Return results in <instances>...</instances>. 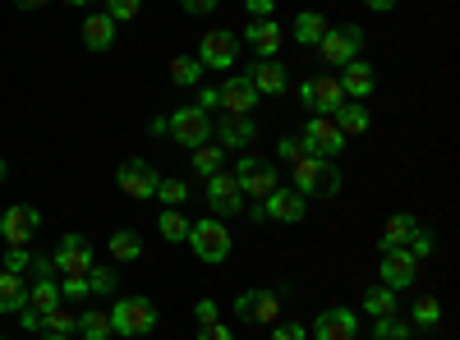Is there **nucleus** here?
Wrapping results in <instances>:
<instances>
[{
  "label": "nucleus",
  "instance_id": "obj_1",
  "mask_svg": "<svg viewBox=\"0 0 460 340\" xmlns=\"http://www.w3.org/2000/svg\"><path fill=\"white\" fill-rule=\"evenodd\" d=\"M106 318H111V331L125 336V340H138V336L157 331V304H152V299H143V294L115 299V309H111Z\"/></svg>",
  "mask_w": 460,
  "mask_h": 340
},
{
  "label": "nucleus",
  "instance_id": "obj_2",
  "mask_svg": "<svg viewBox=\"0 0 460 340\" xmlns=\"http://www.w3.org/2000/svg\"><path fill=\"white\" fill-rule=\"evenodd\" d=\"M290 188H299L304 198H314V194L332 198V194H341V170L327 157H299L290 166Z\"/></svg>",
  "mask_w": 460,
  "mask_h": 340
},
{
  "label": "nucleus",
  "instance_id": "obj_3",
  "mask_svg": "<svg viewBox=\"0 0 460 340\" xmlns=\"http://www.w3.org/2000/svg\"><path fill=\"white\" fill-rule=\"evenodd\" d=\"M189 248H194V257L199 262H226L230 257V248H235V240H230V231H226V221L221 216H203V221H189V240H184Z\"/></svg>",
  "mask_w": 460,
  "mask_h": 340
},
{
  "label": "nucleus",
  "instance_id": "obj_4",
  "mask_svg": "<svg viewBox=\"0 0 460 340\" xmlns=\"http://www.w3.org/2000/svg\"><path fill=\"white\" fill-rule=\"evenodd\" d=\"M166 138H175V147H203L212 143V116L199 106H175L171 116H166Z\"/></svg>",
  "mask_w": 460,
  "mask_h": 340
},
{
  "label": "nucleus",
  "instance_id": "obj_5",
  "mask_svg": "<svg viewBox=\"0 0 460 340\" xmlns=\"http://www.w3.org/2000/svg\"><path fill=\"white\" fill-rule=\"evenodd\" d=\"M253 221H286V225H299L309 216V198L299 194V188H272V194L262 198V207H244Z\"/></svg>",
  "mask_w": 460,
  "mask_h": 340
},
{
  "label": "nucleus",
  "instance_id": "obj_6",
  "mask_svg": "<svg viewBox=\"0 0 460 340\" xmlns=\"http://www.w3.org/2000/svg\"><path fill=\"white\" fill-rule=\"evenodd\" d=\"M240 179V188H244V198L249 203H262L272 188H281V170L272 166V161H262V157H240V166L230 170Z\"/></svg>",
  "mask_w": 460,
  "mask_h": 340
},
{
  "label": "nucleus",
  "instance_id": "obj_7",
  "mask_svg": "<svg viewBox=\"0 0 460 340\" xmlns=\"http://www.w3.org/2000/svg\"><path fill=\"white\" fill-rule=\"evenodd\" d=\"M318 51H323V60L327 65H350V60H359V51H364V28L359 23H336V28H327L323 32V42H318Z\"/></svg>",
  "mask_w": 460,
  "mask_h": 340
},
{
  "label": "nucleus",
  "instance_id": "obj_8",
  "mask_svg": "<svg viewBox=\"0 0 460 340\" xmlns=\"http://www.w3.org/2000/svg\"><path fill=\"white\" fill-rule=\"evenodd\" d=\"M299 143H304V153H309V157H327V161H336V157L345 153V143H350V138L336 129L332 116H314L309 125H304Z\"/></svg>",
  "mask_w": 460,
  "mask_h": 340
},
{
  "label": "nucleus",
  "instance_id": "obj_9",
  "mask_svg": "<svg viewBox=\"0 0 460 340\" xmlns=\"http://www.w3.org/2000/svg\"><path fill=\"white\" fill-rule=\"evenodd\" d=\"M208 207H212V216H240L244 207H249V198H244V188H240V179L230 175V170H217L212 179H208Z\"/></svg>",
  "mask_w": 460,
  "mask_h": 340
},
{
  "label": "nucleus",
  "instance_id": "obj_10",
  "mask_svg": "<svg viewBox=\"0 0 460 340\" xmlns=\"http://www.w3.org/2000/svg\"><path fill=\"white\" fill-rule=\"evenodd\" d=\"M235 313L244 322L277 327L281 322V290H244V294H235Z\"/></svg>",
  "mask_w": 460,
  "mask_h": 340
},
{
  "label": "nucleus",
  "instance_id": "obj_11",
  "mask_svg": "<svg viewBox=\"0 0 460 340\" xmlns=\"http://www.w3.org/2000/svg\"><path fill=\"white\" fill-rule=\"evenodd\" d=\"M37 231H42V212L28 207V203L5 207V216H0V235H5V244H10V248H28Z\"/></svg>",
  "mask_w": 460,
  "mask_h": 340
},
{
  "label": "nucleus",
  "instance_id": "obj_12",
  "mask_svg": "<svg viewBox=\"0 0 460 340\" xmlns=\"http://www.w3.org/2000/svg\"><path fill=\"white\" fill-rule=\"evenodd\" d=\"M240 47H244V42H240L235 32L217 28V32H208L203 42H199V56H194V60H199L203 69H230V65L240 60Z\"/></svg>",
  "mask_w": 460,
  "mask_h": 340
},
{
  "label": "nucleus",
  "instance_id": "obj_13",
  "mask_svg": "<svg viewBox=\"0 0 460 340\" xmlns=\"http://www.w3.org/2000/svg\"><path fill=\"white\" fill-rule=\"evenodd\" d=\"M51 262H56L60 276H88V272H93V244H88L84 235H65V240L56 244Z\"/></svg>",
  "mask_w": 460,
  "mask_h": 340
},
{
  "label": "nucleus",
  "instance_id": "obj_14",
  "mask_svg": "<svg viewBox=\"0 0 460 340\" xmlns=\"http://www.w3.org/2000/svg\"><path fill=\"white\" fill-rule=\"evenodd\" d=\"M217 110H230V116H253V106H258V88L249 74H230V79L217 88Z\"/></svg>",
  "mask_w": 460,
  "mask_h": 340
},
{
  "label": "nucleus",
  "instance_id": "obj_15",
  "mask_svg": "<svg viewBox=\"0 0 460 340\" xmlns=\"http://www.w3.org/2000/svg\"><path fill=\"white\" fill-rule=\"evenodd\" d=\"M299 101L314 110V116H336V106L345 101L341 83L332 79V74H323V79H304L299 83Z\"/></svg>",
  "mask_w": 460,
  "mask_h": 340
},
{
  "label": "nucleus",
  "instance_id": "obj_16",
  "mask_svg": "<svg viewBox=\"0 0 460 340\" xmlns=\"http://www.w3.org/2000/svg\"><path fill=\"white\" fill-rule=\"evenodd\" d=\"M157 179H162V175L152 170L147 161H138V157H134V161H120V170H115V184H120V194H125V198H138V203L157 194Z\"/></svg>",
  "mask_w": 460,
  "mask_h": 340
},
{
  "label": "nucleus",
  "instance_id": "obj_17",
  "mask_svg": "<svg viewBox=\"0 0 460 340\" xmlns=\"http://www.w3.org/2000/svg\"><path fill=\"white\" fill-rule=\"evenodd\" d=\"M377 281L387 285V290H410V285L419 281V257H410L405 248H392V253H382Z\"/></svg>",
  "mask_w": 460,
  "mask_h": 340
},
{
  "label": "nucleus",
  "instance_id": "obj_18",
  "mask_svg": "<svg viewBox=\"0 0 460 340\" xmlns=\"http://www.w3.org/2000/svg\"><path fill=\"white\" fill-rule=\"evenodd\" d=\"M355 336H359V313L355 309H327L309 327V340H355Z\"/></svg>",
  "mask_w": 460,
  "mask_h": 340
},
{
  "label": "nucleus",
  "instance_id": "obj_19",
  "mask_svg": "<svg viewBox=\"0 0 460 340\" xmlns=\"http://www.w3.org/2000/svg\"><path fill=\"white\" fill-rule=\"evenodd\" d=\"M240 42H249V51H258V60H277V51H281V42H286V28L272 23V19H253V23L244 28Z\"/></svg>",
  "mask_w": 460,
  "mask_h": 340
},
{
  "label": "nucleus",
  "instance_id": "obj_20",
  "mask_svg": "<svg viewBox=\"0 0 460 340\" xmlns=\"http://www.w3.org/2000/svg\"><path fill=\"white\" fill-rule=\"evenodd\" d=\"M212 134L221 147H249L253 134H258V120L253 116H230V110H221V116L212 120Z\"/></svg>",
  "mask_w": 460,
  "mask_h": 340
},
{
  "label": "nucleus",
  "instance_id": "obj_21",
  "mask_svg": "<svg viewBox=\"0 0 460 340\" xmlns=\"http://www.w3.org/2000/svg\"><path fill=\"white\" fill-rule=\"evenodd\" d=\"M341 92H345V101H359V97H368L373 92V83H377V74L364 65V60H350V65H341Z\"/></svg>",
  "mask_w": 460,
  "mask_h": 340
},
{
  "label": "nucleus",
  "instance_id": "obj_22",
  "mask_svg": "<svg viewBox=\"0 0 460 340\" xmlns=\"http://www.w3.org/2000/svg\"><path fill=\"white\" fill-rule=\"evenodd\" d=\"M249 79H253L258 97H281V92H286V65H281V60H258V65L249 69Z\"/></svg>",
  "mask_w": 460,
  "mask_h": 340
},
{
  "label": "nucleus",
  "instance_id": "obj_23",
  "mask_svg": "<svg viewBox=\"0 0 460 340\" xmlns=\"http://www.w3.org/2000/svg\"><path fill=\"white\" fill-rule=\"evenodd\" d=\"M115 28L120 23H115L111 14H88L84 19V47L88 51H111L115 47Z\"/></svg>",
  "mask_w": 460,
  "mask_h": 340
},
{
  "label": "nucleus",
  "instance_id": "obj_24",
  "mask_svg": "<svg viewBox=\"0 0 460 340\" xmlns=\"http://www.w3.org/2000/svg\"><path fill=\"white\" fill-rule=\"evenodd\" d=\"M332 120H336V129H341L345 138H359V134H368V125H373V120H368V110H364L359 101H341Z\"/></svg>",
  "mask_w": 460,
  "mask_h": 340
},
{
  "label": "nucleus",
  "instance_id": "obj_25",
  "mask_svg": "<svg viewBox=\"0 0 460 340\" xmlns=\"http://www.w3.org/2000/svg\"><path fill=\"white\" fill-rule=\"evenodd\" d=\"M414 216L410 212H396V216H387V225H382V240H377V248L382 253H392V248H405V240H410V231H414Z\"/></svg>",
  "mask_w": 460,
  "mask_h": 340
},
{
  "label": "nucleus",
  "instance_id": "obj_26",
  "mask_svg": "<svg viewBox=\"0 0 460 340\" xmlns=\"http://www.w3.org/2000/svg\"><path fill=\"white\" fill-rule=\"evenodd\" d=\"M60 281H32L28 285V299H23V309H32V313H51V309H60Z\"/></svg>",
  "mask_w": 460,
  "mask_h": 340
},
{
  "label": "nucleus",
  "instance_id": "obj_27",
  "mask_svg": "<svg viewBox=\"0 0 460 340\" xmlns=\"http://www.w3.org/2000/svg\"><path fill=\"white\" fill-rule=\"evenodd\" d=\"M28 299V281L19 272H5L0 267V313H19Z\"/></svg>",
  "mask_w": 460,
  "mask_h": 340
},
{
  "label": "nucleus",
  "instance_id": "obj_28",
  "mask_svg": "<svg viewBox=\"0 0 460 340\" xmlns=\"http://www.w3.org/2000/svg\"><path fill=\"white\" fill-rule=\"evenodd\" d=\"M323 32H327V19H323L318 10H299V14H295V42H299V47H318Z\"/></svg>",
  "mask_w": 460,
  "mask_h": 340
},
{
  "label": "nucleus",
  "instance_id": "obj_29",
  "mask_svg": "<svg viewBox=\"0 0 460 340\" xmlns=\"http://www.w3.org/2000/svg\"><path fill=\"white\" fill-rule=\"evenodd\" d=\"M37 336H42V340H69V336H79V322H74L65 309H51V313H42Z\"/></svg>",
  "mask_w": 460,
  "mask_h": 340
},
{
  "label": "nucleus",
  "instance_id": "obj_30",
  "mask_svg": "<svg viewBox=\"0 0 460 340\" xmlns=\"http://www.w3.org/2000/svg\"><path fill=\"white\" fill-rule=\"evenodd\" d=\"M442 322V304L433 294H419L414 304H410V327H424V331H433Z\"/></svg>",
  "mask_w": 460,
  "mask_h": 340
},
{
  "label": "nucleus",
  "instance_id": "obj_31",
  "mask_svg": "<svg viewBox=\"0 0 460 340\" xmlns=\"http://www.w3.org/2000/svg\"><path fill=\"white\" fill-rule=\"evenodd\" d=\"M194 170H199L203 179H212L217 170H226V147H221V143H203V147H194Z\"/></svg>",
  "mask_w": 460,
  "mask_h": 340
},
{
  "label": "nucleus",
  "instance_id": "obj_32",
  "mask_svg": "<svg viewBox=\"0 0 460 340\" xmlns=\"http://www.w3.org/2000/svg\"><path fill=\"white\" fill-rule=\"evenodd\" d=\"M171 83L175 88H199L203 83V65L194 56H175L171 60Z\"/></svg>",
  "mask_w": 460,
  "mask_h": 340
},
{
  "label": "nucleus",
  "instance_id": "obj_33",
  "mask_svg": "<svg viewBox=\"0 0 460 340\" xmlns=\"http://www.w3.org/2000/svg\"><path fill=\"white\" fill-rule=\"evenodd\" d=\"M364 313H368V318H392V313H396V290L373 285V290L364 294Z\"/></svg>",
  "mask_w": 460,
  "mask_h": 340
},
{
  "label": "nucleus",
  "instance_id": "obj_34",
  "mask_svg": "<svg viewBox=\"0 0 460 340\" xmlns=\"http://www.w3.org/2000/svg\"><path fill=\"white\" fill-rule=\"evenodd\" d=\"M106 248H111V257H120V262H134V257L143 253V235H138V231H115Z\"/></svg>",
  "mask_w": 460,
  "mask_h": 340
},
{
  "label": "nucleus",
  "instance_id": "obj_35",
  "mask_svg": "<svg viewBox=\"0 0 460 340\" xmlns=\"http://www.w3.org/2000/svg\"><path fill=\"white\" fill-rule=\"evenodd\" d=\"M157 231H162V240H171V244H184V240H189V221L180 216V207H166V212L157 216Z\"/></svg>",
  "mask_w": 460,
  "mask_h": 340
},
{
  "label": "nucleus",
  "instance_id": "obj_36",
  "mask_svg": "<svg viewBox=\"0 0 460 340\" xmlns=\"http://www.w3.org/2000/svg\"><path fill=\"white\" fill-rule=\"evenodd\" d=\"M410 322L401 318V313H392V318H373V340H410Z\"/></svg>",
  "mask_w": 460,
  "mask_h": 340
},
{
  "label": "nucleus",
  "instance_id": "obj_37",
  "mask_svg": "<svg viewBox=\"0 0 460 340\" xmlns=\"http://www.w3.org/2000/svg\"><path fill=\"white\" fill-rule=\"evenodd\" d=\"M74 322H79V336H84V340H111V336H115L106 313H79Z\"/></svg>",
  "mask_w": 460,
  "mask_h": 340
},
{
  "label": "nucleus",
  "instance_id": "obj_38",
  "mask_svg": "<svg viewBox=\"0 0 460 340\" xmlns=\"http://www.w3.org/2000/svg\"><path fill=\"white\" fill-rule=\"evenodd\" d=\"M433 248H438V235L429 231V225H414L410 240H405V253L410 257H433Z\"/></svg>",
  "mask_w": 460,
  "mask_h": 340
},
{
  "label": "nucleus",
  "instance_id": "obj_39",
  "mask_svg": "<svg viewBox=\"0 0 460 340\" xmlns=\"http://www.w3.org/2000/svg\"><path fill=\"white\" fill-rule=\"evenodd\" d=\"M120 290V276H115L111 267H97L93 262V272H88V294H115Z\"/></svg>",
  "mask_w": 460,
  "mask_h": 340
},
{
  "label": "nucleus",
  "instance_id": "obj_40",
  "mask_svg": "<svg viewBox=\"0 0 460 340\" xmlns=\"http://www.w3.org/2000/svg\"><path fill=\"white\" fill-rule=\"evenodd\" d=\"M152 198H162L166 207H180L189 198V184L184 179H157V194H152Z\"/></svg>",
  "mask_w": 460,
  "mask_h": 340
},
{
  "label": "nucleus",
  "instance_id": "obj_41",
  "mask_svg": "<svg viewBox=\"0 0 460 340\" xmlns=\"http://www.w3.org/2000/svg\"><path fill=\"white\" fill-rule=\"evenodd\" d=\"M138 10H143L138 0H106V10H102V14H111L115 23H134V19H138Z\"/></svg>",
  "mask_w": 460,
  "mask_h": 340
},
{
  "label": "nucleus",
  "instance_id": "obj_42",
  "mask_svg": "<svg viewBox=\"0 0 460 340\" xmlns=\"http://www.w3.org/2000/svg\"><path fill=\"white\" fill-rule=\"evenodd\" d=\"M28 262H32V248H10L5 257H0V267H5V272H28Z\"/></svg>",
  "mask_w": 460,
  "mask_h": 340
},
{
  "label": "nucleus",
  "instance_id": "obj_43",
  "mask_svg": "<svg viewBox=\"0 0 460 340\" xmlns=\"http://www.w3.org/2000/svg\"><path fill=\"white\" fill-rule=\"evenodd\" d=\"M277 157H281L286 166H295L299 157H309V153H304V143H299V138H281V143H277Z\"/></svg>",
  "mask_w": 460,
  "mask_h": 340
},
{
  "label": "nucleus",
  "instance_id": "obj_44",
  "mask_svg": "<svg viewBox=\"0 0 460 340\" xmlns=\"http://www.w3.org/2000/svg\"><path fill=\"white\" fill-rule=\"evenodd\" d=\"M272 340H309V327H299V322H277V327H272Z\"/></svg>",
  "mask_w": 460,
  "mask_h": 340
},
{
  "label": "nucleus",
  "instance_id": "obj_45",
  "mask_svg": "<svg viewBox=\"0 0 460 340\" xmlns=\"http://www.w3.org/2000/svg\"><path fill=\"white\" fill-rule=\"evenodd\" d=\"M28 272H32L37 281H60V272H56V262H51V257H32V262H28Z\"/></svg>",
  "mask_w": 460,
  "mask_h": 340
},
{
  "label": "nucleus",
  "instance_id": "obj_46",
  "mask_svg": "<svg viewBox=\"0 0 460 340\" xmlns=\"http://www.w3.org/2000/svg\"><path fill=\"white\" fill-rule=\"evenodd\" d=\"M60 294L65 299H84L88 294V276H60Z\"/></svg>",
  "mask_w": 460,
  "mask_h": 340
},
{
  "label": "nucleus",
  "instance_id": "obj_47",
  "mask_svg": "<svg viewBox=\"0 0 460 340\" xmlns=\"http://www.w3.org/2000/svg\"><path fill=\"white\" fill-rule=\"evenodd\" d=\"M194 340H235V331H230L226 322H208V327H199Z\"/></svg>",
  "mask_w": 460,
  "mask_h": 340
},
{
  "label": "nucleus",
  "instance_id": "obj_48",
  "mask_svg": "<svg viewBox=\"0 0 460 340\" xmlns=\"http://www.w3.org/2000/svg\"><path fill=\"white\" fill-rule=\"evenodd\" d=\"M194 313H199V327H208V322H217V318H221L217 299H199V309H194Z\"/></svg>",
  "mask_w": 460,
  "mask_h": 340
},
{
  "label": "nucleus",
  "instance_id": "obj_49",
  "mask_svg": "<svg viewBox=\"0 0 460 340\" xmlns=\"http://www.w3.org/2000/svg\"><path fill=\"white\" fill-rule=\"evenodd\" d=\"M217 5H221V0H180V10H184V14H212Z\"/></svg>",
  "mask_w": 460,
  "mask_h": 340
},
{
  "label": "nucleus",
  "instance_id": "obj_50",
  "mask_svg": "<svg viewBox=\"0 0 460 340\" xmlns=\"http://www.w3.org/2000/svg\"><path fill=\"white\" fill-rule=\"evenodd\" d=\"M244 5H249V14H253V19H272L277 0H244Z\"/></svg>",
  "mask_w": 460,
  "mask_h": 340
},
{
  "label": "nucleus",
  "instance_id": "obj_51",
  "mask_svg": "<svg viewBox=\"0 0 460 340\" xmlns=\"http://www.w3.org/2000/svg\"><path fill=\"white\" fill-rule=\"evenodd\" d=\"M194 106H199V110H208V116H212V110L221 106V101H217V88H199V101H194Z\"/></svg>",
  "mask_w": 460,
  "mask_h": 340
},
{
  "label": "nucleus",
  "instance_id": "obj_52",
  "mask_svg": "<svg viewBox=\"0 0 460 340\" xmlns=\"http://www.w3.org/2000/svg\"><path fill=\"white\" fill-rule=\"evenodd\" d=\"M364 5H368L373 14H387V10H396V0H364Z\"/></svg>",
  "mask_w": 460,
  "mask_h": 340
},
{
  "label": "nucleus",
  "instance_id": "obj_53",
  "mask_svg": "<svg viewBox=\"0 0 460 340\" xmlns=\"http://www.w3.org/2000/svg\"><path fill=\"white\" fill-rule=\"evenodd\" d=\"M47 0H14V10H42Z\"/></svg>",
  "mask_w": 460,
  "mask_h": 340
},
{
  "label": "nucleus",
  "instance_id": "obj_54",
  "mask_svg": "<svg viewBox=\"0 0 460 340\" xmlns=\"http://www.w3.org/2000/svg\"><path fill=\"white\" fill-rule=\"evenodd\" d=\"M65 5H93V0H65Z\"/></svg>",
  "mask_w": 460,
  "mask_h": 340
},
{
  "label": "nucleus",
  "instance_id": "obj_55",
  "mask_svg": "<svg viewBox=\"0 0 460 340\" xmlns=\"http://www.w3.org/2000/svg\"><path fill=\"white\" fill-rule=\"evenodd\" d=\"M0 184H5V161H0Z\"/></svg>",
  "mask_w": 460,
  "mask_h": 340
}]
</instances>
